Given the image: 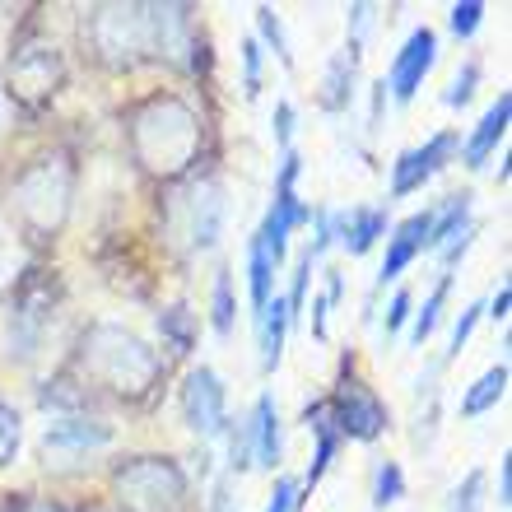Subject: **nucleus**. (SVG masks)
Listing matches in <instances>:
<instances>
[{"instance_id": "1", "label": "nucleus", "mask_w": 512, "mask_h": 512, "mask_svg": "<svg viewBox=\"0 0 512 512\" xmlns=\"http://www.w3.org/2000/svg\"><path fill=\"white\" fill-rule=\"evenodd\" d=\"M80 364L84 378H94L98 387L117 391L126 401H140L159 387L163 378V359L149 350L140 336H131L117 322H94L80 340Z\"/></svg>"}, {"instance_id": "2", "label": "nucleus", "mask_w": 512, "mask_h": 512, "mask_svg": "<svg viewBox=\"0 0 512 512\" xmlns=\"http://www.w3.org/2000/svg\"><path fill=\"white\" fill-rule=\"evenodd\" d=\"M131 149H135V163H140L145 173L177 177V173H187L191 159H196V149H201V122H196V112H191L182 98L159 94L135 112Z\"/></svg>"}, {"instance_id": "3", "label": "nucleus", "mask_w": 512, "mask_h": 512, "mask_svg": "<svg viewBox=\"0 0 512 512\" xmlns=\"http://www.w3.org/2000/svg\"><path fill=\"white\" fill-rule=\"evenodd\" d=\"M70 196H75V163L66 154H42L38 163H28L24 173L14 177L10 187L14 215L33 238H52L66 224Z\"/></svg>"}, {"instance_id": "4", "label": "nucleus", "mask_w": 512, "mask_h": 512, "mask_svg": "<svg viewBox=\"0 0 512 512\" xmlns=\"http://www.w3.org/2000/svg\"><path fill=\"white\" fill-rule=\"evenodd\" d=\"M117 494L131 512H177L187 499V475L168 457H135L117 471Z\"/></svg>"}, {"instance_id": "5", "label": "nucleus", "mask_w": 512, "mask_h": 512, "mask_svg": "<svg viewBox=\"0 0 512 512\" xmlns=\"http://www.w3.org/2000/svg\"><path fill=\"white\" fill-rule=\"evenodd\" d=\"M89 33L103 56L154 52V5H103L94 10Z\"/></svg>"}, {"instance_id": "6", "label": "nucleus", "mask_w": 512, "mask_h": 512, "mask_svg": "<svg viewBox=\"0 0 512 512\" xmlns=\"http://www.w3.org/2000/svg\"><path fill=\"white\" fill-rule=\"evenodd\" d=\"M177 405H182L187 429L201 433V438H219V433L233 424V419H229V391H224V382H219L215 368H205V364L187 373Z\"/></svg>"}, {"instance_id": "7", "label": "nucleus", "mask_w": 512, "mask_h": 512, "mask_svg": "<svg viewBox=\"0 0 512 512\" xmlns=\"http://www.w3.org/2000/svg\"><path fill=\"white\" fill-rule=\"evenodd\" d=\"M331 419H336L340 438H354V443H378L382 433L391 429V410L382 405V396L364 382H345V387L331 396Z\"/></svg>"}, {"instance_id": "8", "label": "nucleus", "mask_w": 512, "mask_h": 512, "mask_svg": "<svg viewBox=\"0 0 512 512\" xmlns=\"http://www.w3.org/2000/svg\"><path fill=\"white\" fill-rule=\"evenodd\" d=\"M10 94L19 103H47L61 84V52L52 42H24L19 52H10Z\"/></svg>"}, {"instance_id": "9", "label": "nucleus", "mask_w": 512, "mask_h": 512, "mask_svg": "<svg viewBox=\"0 0 512 512\" xmlns=\"http://www.w3.org/2000/svg\"><path fill=\"white\" fill-rule=\"evenodd\" d=\"M457 131H438L429 135L419 149H405V154H396V163H391V201H405V196H415L424 182H429L433 173H443L447 159L457 154Z\"/></svg>"}, {"instance_id": "10", "label": "nucleus", "mask_w": 512, "mask_h": 512, "mask_svg": "<svg viewBox=\"0 0 512 512\" xmlns=\"http://www.w3.org/2000/svg\"><path fill=\"white\" fill-rule=\"evenodd\" d=\"M433 66H438V33H433V28H415V33L401 42V52L391 56V70H387V80H382V89H387L396 103H410V98L424 89Z\"/></svg>"}, {"instance_id": "11", "label": "nucleus", "mask_w": 512, "mask_h": 512, "mask_svg": "<svg viewBox=\"0 0 512 512\" xmlns=\"http://www.w3.org/2000/svg\"><path fill=\"white\" fill-rule=\"evenodd\" d=\"M182 210H187V229H182L187 247H196V252L215 247L219 233H224V191H219L215 177L196 182V187L182 196Z\"/></svg>"}, {"instance_id": "12", "label": "nucleus", "mask_w": 512, "mask_h": 512, "mask_svg": "<svg viewBox=\"0 0 512 512\" xmlns=\"http://www.w3.org/2000/svg\"><path fill=\"white\" fill-rule=\"evenodd\" d=\"M108 443H112L108 424L70 415V419H56L52 429L42 433V457L52 466V461H66V457H89V452H98V447H108Z\"/></svg>"}, {"instance_id": "13", "label": "nucleus", "mask_w": 512, "mask_h": 512, "mask_svg": "<svg viewBox=\"0 0 512 512\" xmlns=\"http://www.w3.org/2000/svg\"><path fill=\"white\" fill-rule=\"evenodd\" d=\"M429 229H433V210L401 219V224L391 229V238H387V256H382V270H378V289L396 284V280L405 275V270H410V261H415L419 252H429Z\"/></svg>"}, {"instance_id": "14", "label": "nucleus", "mask_w": 512, "mask_h": 512, "mask_svg": "<svg viewBox=\"0 0 512 512\" xmlns=\"http://www.w3.org/2000/svg\"><path fill=\"white\" fill-rule=\"evenodd\" d=\"M247 424V443H252V466H261V471H275L280 466V410H275V396L270 391H261L252 405V415L243 419Z\"/></svg>"}, {"instance_id": "15", "label": "nucleus", "mask_w": 512, "mask_h": 512, "mask_svg": "<svg viewBox=\"0 0 512 512\" xmlns=\"http://www.w3.org/2000/svg\"><path fill=\"white\" fill-rule=\"evenodd\" d=\"M508 117H512V94H499L485 108L480 126L471 131V140L461 145V159H466V168H485L489 154H494V149L503 145V135H508Z\"/></svg>"}, {"instance_id": "16", "label": "nucleus", "mask_w": 512, "mask_h": 512, "mask_svg": "<svg viewBox=\"0 0 512 512\" xmlns=\"http://www.w3.org/2000/svg\"><path fill=\"white\" fill-rule=\"evenodd\" d=\"M387 238V210L382 205H359V210H340V233L336 243L350 256L373 252V243Z\"/></svg>"}, {"instance_id": "17", "label": "nucleus", "mask_w": 512, "mask_h": 512, "mask_svg": "<svg viewBox=\"0 0 512 512\" xmlns=\"http://www.w3.org/2000/svg\"><path fill=\"white\" fill-rule=\"evenodd\" d=\"M256 331H261V368H280L284 359V336H289V312H284V298L270 294V303L256 312Z\"/></svg>"}, {"instance_id": "18", "label": "nucleus", "mask_w": 512, "mask_h": 512, "mask_svg": "<svg viewBox=\"0 0 512 512\" xmlns=\"http://www.w3.org/2000/svg\"><path fill=\"white\" fill-rule=\"evenodd\" d=\"M354 66H359V52H336L326 61V75H322V108L326 112H345L354 103Z\"/></svg>"}, {"instance_id": "19", "label": "nucleus", "mask_w": 512, "mask_h": 512, "mask_svg": "<svg viewBox=\"0 0 512 512\" xmlns=\"http://www.w3.org/2000/svg\"><path fill=\"white\" fill-rule=\"evenodd\" d=\"M503 391H508V364H494L489 373H480V378H475L471 387L461 391V415H466V419L485 415L489 405H499V401H503Z\"/></svg>"}, {"instance_id": "20", "label": "nucleus", "mask_w": 512, "mask_h": 512, "mask_svg": "<svg viewBox=\"0 0 512 512\" xmlns=\"http://www.w3.org/2000/svg\"><path fill=\"white\" fill-rule=\"evenodd\" d=\"M275 261H270V252L261 247V238H252L247 243V294H252V308L261 312L270 303V294H275Z\"/></svg>"}, {"instance_id": "21", "label": "nucleus", "mask_w": 512, "mask_h": 512, "mask_svg": "<svg viewBox=\"0 0 512 512\" xmlns=\"http://www.w3.org/2000/svg\"><path fill=\"white\" fill-rule=\"evenodd\" d=\"M447 289H452V275H443V280L433 284V294L424 298V308L410 312V340L415 345H424V340L438 331V322H443V303H447Z\"/></svg>"}, {"instance_id": "22", "label": "nucleus", "mask_w": 512, "mask_h": 512, "mask_svg": "<svg viewBox=\"0 0 512 512\" xmlns=\"http://www.w3.org/2000/svg\"><path fill=\"white\" fill-rule=\"evenodd\" d=\"M405 499V471L401 461H382L378 475H373V508H391V503Z\"/></svg>"}, {"instance_id": "23", "label": "nucleus", "mask_w": 512, "mask_h": 512, "mask_svg": "<svg viewBox=\"0 0 512 512\" xmlns=\"http://www.w3.org/2000/svg\"><path fill=\"white\" fill-rule=\"evenodd\" d=\"M447 512H485V471H466L447 499Z\"/></svg>"}, {"instance_id": "24", "label": "nucleus", "mask_w": 512, "mask_h": 512, "mask_svg": "<svg viewBox=\"0 0 512 512\" xmlns=\"http://www.w3.org/2000/svg\"><path fill=\"white\" fill-rule=\"evenodd\" d=\"M312 261L308 252L298 256V266H294V284H289V298H284V312H289V326H298V317L308 312V284H312Z\"/></svg>"}, {"instance_id": "25", "label": "nucleus", "mask_w": 512, "mask_h": 512, "mask_svg": "<svg viewBox=\"0 0 512 512\" xmlns=\"http://www.w3.org/2000/svg\"><path fill=\"white\" fill-rule=\"evenodd\" d=\"M256 28H261V42H266V47H275V56H280L284 66H294V56H289V38H284V24L275 19V10H270V5H256Z\"/></svg>"}, {"instance_id": "26", "label": "nucleus", "mask_w": 512, "mask_h": 512, "mask_svg": "<svg viewBox=\"0 0 512 512\" xmlns=\"http://www.w3.org/2000/svg\"><path fill=\"white\" fill-rule=\"evenodd\" d=\"M14 452H19V410L0 396V471L14 461Z\"/></svg>"}, {"instance_id": "27", "label": "nucleus", "mask_w": 512, "mask_h": 512, "mask_svg": "<svg viewBox=\"0 0 512 512\" xmlns=\"http://www.w3.org/2000/svg\"><path fill=\"white\" fill-rule=\"evenodd\" d=\"M233 280H229V270H219L215 275V331L219 336H229L233 331Z\"/></svg>"}, {"instance_id": "28", "label": "nucleus", "mask_w": 512, "mask_h": 512, "mask_svg": "<svg viewBox=\"0 0 512 512\" xmlns=\"http://www.w3.org/2000/svg\"><path fill=\"white\" fill-rule=\"evenodd\" d=\"M447 24H452L457 38H475L480 24H485V5H480V0H461V5H452V19H447Z\"/></svg>"}, {"instance_id": "29", "label": "nucleus", "mask_w": 512, "mask_h": 512, "mask_svg": "<svg viewBox=\"0 0 512 512\" xmlns=\"http://www.w3.org/2000/svg\"><path fill=\"white\" fill-rule=\"evenodd\" d=\"M159 331H168V336H173L177 354L191 350V312H187V308H168V312H159Z\"/></svg>"}, {"instance_id": "30", "label": "nucleus", "mask_w": 512, "mask_h": 512, "mask_svg": "<svg viewBox=\"0 0 512 512\" xmlns=\"http://www.w3.org/2000/svg\"><path fill=\"white\" fill-rule=\"evenodd\" d=\"M298 494H303V485H298L294 475H280V480H275V489H270L266 512H298V508H303V499H298Z\"/></svg>"}, {"instance_id": "31", "label": "nucleus", "mask_w": 512, "mask_h": 512, "mask_svg": "<svg viewBox=\"0 0 512 512\" xmlns=\"http://www.w3.org/2000/svg\"><path fill=\"white\" fill-rule=\"evenodd\" d=\"M475 80H480V66H475V61H466V70H457L452 89L443 94L447 108H466V103H471V94H475Z\"/></svg>"}, {"instance_id": "32", "label": "nucleus", "mask_w": 512, "mask_h": 512, "mask_svg": "<svg viewBox=\"0 0 512 512\" xmlns=\"http://www.w3.org/2000/svg\"><path fill=\"white\" fill-rule=\"evenodd\" d=\"M410 312H415V298H410V289H396L387 303V317H382V331H387V340L401 331L405 322H410Z\"/></svg>"}, {"instance_id": "33", "label": "nucleus", "mask_w": 512, "mask_h": 512, "mask_svg": "<svg viewBox=\"0 0 512 512\" xmlns=\"http://www.w3.org/2000/svg\"><path fill=\"white\" fill-rule=\"evenodd\" d=\"M243 94L247 98L261 94V42L256 38L243 42Z\"/></svg>"}, {"instance_id": "34", "label": "nucleus", "mask_w": 512, "mask_h": 512, "mask_svg": "<svg viewBox=\"0 0 512 512\" xmlns=\"http://www.w3.org/2000/svg\"><path fill=\"white\" fill-rule=\"evenodd\" d=\"M294 103H289V98H280V103H275V117H270V131H275V145L280 149H294L289 145V140H294Z\"/></svg>"}, {"instance_id": "35", "label": "nucleus", "mask_w": 512, "mask_h": 512, "mask_svg": "<svg viewBox=\"0 0 512 512\" xmlns=\"http://www.w3.org/2000/svg\"><path fill=\"white\" fill-rule=\"evenodd\" d=\"M480 312H485V303H471V308L457 317V326H452V345H447V359H457L461 354V345L471 340V331H475V322H480Z\"/></svg>"}, {"instance_id": "36", "label": "nucleus", "mask_w": 512, "mask_h": 512, "mask_svg": "<svg viewBox=\"0 0 512 512\" xmlns=\"http://www.w3.org/2000/svg\"><path fill=\"white\" fill-rule=\"evenodd\" d=\"M512 503V457L503 452L499 457V508H508Z\"/></svg>"}, {"instance_id": "37", "label": "nucleus", "mask_w": 512, "mask_h": 512, "mask_svg": "<svg viewBox=\"0 0 512 512\" xmlns=\"http://www.w3.org/2000/svg\"><path fill=\"white\" fill-rule=\"evenodd\" d=\"M508 303H512V289H508V284H499V294H494V298H489V317H494V322H508Z\"/></svg>"}, {"instance_id": "38", "label": "nucleus", "mask_w": 512, "mask_h": 512, "mask_svg": "<svg viewBox=\"0 0 512 512\" xmlns=\"http://www.w3.org/2000/svg\"><path fill=\"white\" fill-rule=\"evenodd\" d=\"M19 512H66L61 503H47V499H33V503H19Z\"/></svg>"}]
</instances>
